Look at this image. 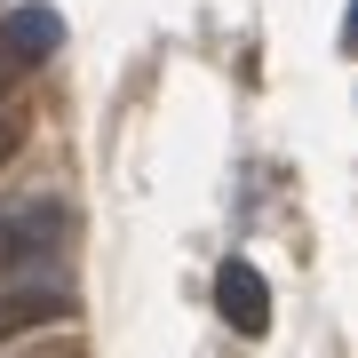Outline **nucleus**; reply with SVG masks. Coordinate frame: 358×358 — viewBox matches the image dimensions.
<instances>
[{"label": "nucleus", "mask_w": 358, "mask_h": 358, "mask_svg": "<svg viewBox=\"0 0 358 358\" xmlns=\"http://www.w3.org/2000/svg\"><path fill=\"white\" fill-rule=\"evenodd\" d=\"M56 40H64V16H56L48 0H32V8H8V16H0V96H16V80H32L40 64H48Z\"/></svg>", "instance_id": "1"}, {"label": "nucleus", "mask_w": 358, "mask_h": 358, "mask_svg": "<svg viewBox=\"0 0 358 358\" xmlns=\"http://www.w3.org/2000/svg\"><path fill=\"white\" fill-rule=\"evenodd\" d=\"M64 207L56 199H24V207H8L0 215V279H16L24 263H40V255H56L64 247Z\"/></svg>", "instance_id": "2"}, {"label": "nucleus", "mask_w": 358, "mask_h": 358, "mask_svg": "<svg viewBox=\"0 0 358 358\" xmlns=\"http://www.w3.org/2000/svg\"><path fill=\"white\" fill-rule=\"evenodd\" d=\"M215 310L247 334V343L271 334V287H263V271H255V263H223V271H215Z\"/></svg>", "instance_id": "3"}, {"label": "nucleus", "mask_w": 358, "mask_h": 358, "mask_svg": "<svg viewBox=\"0 0 358 358\" xmlns=\"http://www.w3.org/2000/svg\"><path fill=\"white\" fill-rule=\"evenodd\" d=\"M48 319H72V294L64 287H16V294H0V343L24 334V327H48Z\"/></svg>", "instance_id": "4"}, {"label": "nucleus", "mask_w": 358, "mask_h": 358, "mask_svg": "<svg viewBox=\"0 0 358 358\" xmlns=\"http://www.w3.org/2000/svg\"><path fill=\"white\" fill-rule=\"evenodd\" d=\"M16 143H24V112H0V167L16 159Z\"/></svg>", "instance_id": "5"}]
</instances>
